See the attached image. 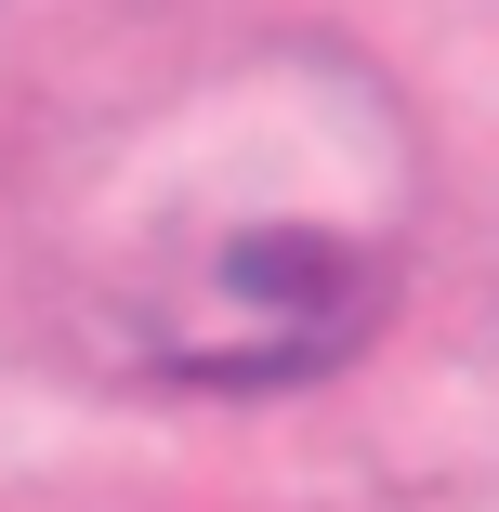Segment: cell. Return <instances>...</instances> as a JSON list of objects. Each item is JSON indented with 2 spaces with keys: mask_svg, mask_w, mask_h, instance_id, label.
Returning <instances> with one entry per match:
<instances>
[{
  "mask_svg": "<svg viewBox=\"0 0 499 512\" xmlns=\"http://www.w3.org/2000/svg\"><path fill=\"white\" fill-rule=\"evenodd\" d=\"M434 132L381 53L263 27L106 92L27 197V289L119 394H303L408 302Z\"/></svg>",
  "mask_w": 499,
  "mask_h": 512,
  "instance_id": "obj_1",
  "label": "cell"
}]
</instances>
